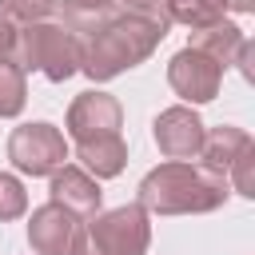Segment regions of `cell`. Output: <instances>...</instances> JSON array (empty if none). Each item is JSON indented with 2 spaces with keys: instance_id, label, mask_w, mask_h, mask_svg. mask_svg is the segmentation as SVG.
Listing matches in <instances>:
<instances>
[{
  "instance_id": "obj_4",
  "label": "cell",
  "mask_w": 255,
  "mask_h": 255,
  "mask_svg": "<svg viewBox=\"0 0 255 255\" xmlns=\"http://www.w3.org/2000/svg\"><path fill=\"white\" fill-rule=\"evenodd\" d=\"M151 247V215L139 203H124L112 211H96L84 227L76 255H147Z\"/></svg>"
},
{
  "instance_id": "obj_14",
  "label": "cell",
  "mask_w": 255,
  "mask_h": 255,
  "mask_svg": "<svg viewBox=\"0 0 255 255\" xmlns=\"http://www.w3.org/2000/svg\"><path fill=\"white\" fill-rule=\"evenodd\" d=\"M243 44H247V36H243V28L231 24V20H219V24H211V28H203V32L191 36V48H199L203 56H211L219 68L235 64L239 52H243Z\"/></svg>"
},
{
  "instance_id": "obj_7",
  "label": "cell",
  "mask_w": 255,
  "mask_h": 255,
  "mask_svg": "<svg viewBox=\"0 0 255 255\" xmlns=\"http://www.w3.org/2000/svg\"><path fill=\"white\" fill-rule=\"evenodd\" d=\"M120 124H124V108L116 96L92 88V92H80L72 104H68V135L72 143H88V139H104V135H120Z\"/></svg>"
},
{
  "instance_id": "obj_5",
  "label": "cell",
  "mask_w": 255,
  "mask_h": 255,
  "mask_svg": "<svg viewBox=\"0 0 255 255\" xmlns=\"http://www.w3.org/2000/svg\"><path fill=\"white\" fill-rule=\"evenodd\" d=\"M8 159H12L16 171H24L32 179L52 175V171H60L68 163V139H64V131L56 124H44V120L20 124L8 135Z\"/></svg>"
},
{
  "instance_id": "obj_3",
  "label": "cell",
  "mask_w": 255,
  "mask_h": 255,
  "mask_svg": "<svg viewBox=\"0 0 255 255\" xmlns=\"http://www.w3.org/2000/svg\"><path fill=\"white\" fill-rule=\"evenodd\" d=\"M16 64L24 72H40L52 84H64L80 72V40L60 20H40L16 28Z\"/></svg>"
},
{
  "instance_id": "obj_16",
  "label": "cell",
  "mask_w": 255,
  "mask_h": 255,
  "mask_svg": "<svg viewBox=\"0 0 255 255\" xmlns=\"http://www.w3.org/2000/svg\"><path fill=\"white\" fill-rule=\"evenodd\" d=\"M28 104V80L16 60H0V120H16Z\"/></svg>"
},
{
  "instance_id": "obj_17",
  "label": "cell",
  "mask_w": 255,
  "mask_h": 255,
  "mask_svg": "<svg viewBox=\"0 0 255 255\" xmlns=\"http://www.w3.org/2000/svg\"><path fill=\"white\" fill-rule=\"evenodd\" d=\"M56 12H60V0H0V16H8L16 28L56 20Z\"/></svg>"
},
{
  "instance_id": "obj_6",
  "label": "cell",
  "mask_w": 255,
  "mask_h": 255,
  "mask_svg": "<svg viewBox=\"0 0 255 255\" xmlns=\"http://www.w3.org/2000/svg\"><path fill=\"white\" fill-rule=\"evenodd\" d=\"M167 84L179 100L187 104H211L219 96V84H223V68L203 56L199 48H179L171 60H167Z\"/></svg>"
},
{
  "instance_id": "obj_12",
  "label": "cell",
  "mask_w": 255,
  "mask_h": 255,
  "mask_svg": "<svg viewBox=\"0 0 255 255\" xmlns=\"http://www.w3.org/2000/svg\"><path fill=\"white\" fill-rule=\"evenodd\" d=\"M247 147H251V135H247L243 128H235V124H219V128L203 131L199 159H203V167H207V171L227 175V167H231V163L239 159V151H247Z\"/></svg>"
},
{
  "instance_id": "obj_20",
  "label": "cell",
  "mask_w": 255,
  "mask_h": 255,
  "mask_svg": "<svg viewBox=\"0 0 255 255\" xmlns=\"http://www.w3.org/2000/svg\"><path fill=\"white\" fill-rule=\"evenodd\" d=\"M0 60H16V24L0 16Z\"/></svg>"
},
{
  "instance_id": "obj_15",
  "label": "cell",
  "mask_w": 255,
  "mask_h": 255,
  "mask_svg": "<svg viewBox=\"0 0 255 255\" xmlns=\"http://www.w3.org/2000/svg\"><path fill=\"white\" fill-rule=\"evenodd\" d=\"M171 24H187L191 32H203L219 20H227V0H167Z\"/></svg>"
},
{
  "instance_id": "obj_9",
  "label": "cell",
  "mask_w": 255,
  "mask_h": 255,
  "mask_svg": "<svg viewBox=\"0 0 255 255\" xmlns=\"http://www.w3.org/2000/svg\"><path fill=\"white\" fill-rule=\"evenodd\" d=\"M203 131H207V128H203L199 112L187 108V104H171V108H163V112L151 120L155 147H159L167 159H179V163H187V159L199 155V147H203Z\"/></svg>"
},
{
  "instance_id": "obj_10",
  "label": "cell",
  "mask_w": 255,
  "mask_h": 255,
  "mask_svg": "<svg viewBox=\"0 0 255 255\" xmlns=\"http://www.w3.org/2000/svg\"><path fill=\"white\" fill-rule=\"evenodd\" d=\"M52 203L72 211L76 219H92L104 203L100 179H92L80 163H64L60 171H52Z\"/></svg>"
},
{
  "instance_id": "obj_2",
  "label": "cell",
  "mask_w": 255,
  "mask_h": 255,
  "mask_svg": "<svg viewBox=\"0 0 255 255\" xmlns=\"http://www.w3.org/2000/svg\"><path fill=\"white\" fill-rule=\"evenodd\" d=\"M227 195H231L227 175L207 171L203 163H179V159L151 167L135 187V203L147 215H207L223 207Z\"/></svg>"
},
{
  "instance_id": "obj_18",
  "label": "cell",
  "mask_w": 255,
  "mask_h": 255,
  "mask_svg": "<svg viewBox=\"0 0 255 255\" xmlns=\"http://www.w3.org/2000/svg\"><path fill=\"white\" fill-rule=\"evenodd\" d=\"M24 211H28V191H24V183H20L12 171H0V223L20 219Z\"/></svg>"
},
{
  "instance_id": "obj_8",
  "label": "cell",
  "mask_w": 255,
  "mask_h": 255,
  "mask_svg": "<svg viewBox=\"0 0 255 255\" xmlns=\"http://www.w3.org/2000/svg\"><path fill=\"white\" fill-rule=\"evenodd\" d=\"M80 239H84V219H76L52 199L28 215V243L36 255H76Z\"/></svg>"
},
{
  "instance_id": "obj_1",
  "label": "cell",
  "mask_w": 255,
  "mask_h": 255,
  "mask_svg": "<svg viewBox=\"0 0 255 255\" xmlns=\"http://www.w3.org/2000/svg\"><path fill=\"white\" fill-rule=\"evenodd\" d=\"M171 32L167 0H116V16L80 44V72L92 84H108L128 68H139Z\"/></svg>"
},
{
  "instance_id": "obj_21",
  "label": "cell",
  "mask_w": 255,
  "mask_h": 255,
  "mask_svg": "<svg viewBox=\"0 0 255 255\" xmlns=\"http://www.w3.org/2000/svg\"><path fill=\"white\" fill-rule=\"evenodd\" d=\"M255 0H227V12H251Z\"/></svg>"
},
{
  "instance_id": "obj_13",
  "label": "cell",
  "mask_w": 255,
  "mask_h": 255,
  "mask_svg": "<svg viewBox=\"0 0 255 255\" xmlns=\"http://www.w3.org/2000/svg\"><path fill=\"white\" fill-rule=\"evenodd\" d=\"M116 16V0H60L56 20L84 44L88 36H96L108 20Z\"/></svg>"
},
{
  "instance_id": "obj_11",
  "label": "cell",
  "mask_w": 255,
  "mask_h": 255,
  "mask_svg": "<svg viewBox=\"0 0 255 255\" xmlns=\"http://www.w3.org/2000/svg\"><path fill=\"white\" fill-rule=\"evenodd\" d=\"M76 159L92 179H116L128 167V143H124V135L88 139V143H76Z\"/></svg>"
},
{
  "instance_id": "obj_19",
  "label": "cell",
  "mask_w": 255,
  "mask_h": 255,
  "mask_svg": "<svg viewBox=\"0 0 255 255\" xmlns=\"http://www.w3.org/2000/svg\"><path fill=\"white\" fill-rule=\"evenodd\" d=\"M251 163H255V143L247 147V151H239V159L227 167V187H235L239 195H255V183H251Z\"/></svg>"
}]
</instances>
